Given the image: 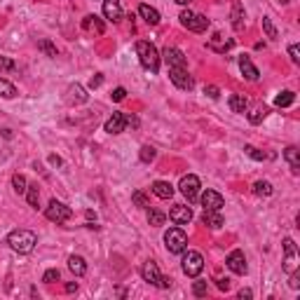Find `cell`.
<instances>
[{
    "instance_id": "cell-1",
    "label": "cell",
    "mask_w": 300,
    "mask_h": 300,
    "mask_svg": "<svg viewBox=\"0 0 300 300\" xmlns=\"http://www.w3.org/2000/svg\"><path fill=\"white\" fill-rule=\"evenodd\" d=\"M136 54H139L141 66L148 73L155 75V73L159 71V61H162V56H159L157 47H155L152 43H148V40H139V43H136Z\"/></svg>"
},
{
    "instance_id": "cell-2",
    "label": "cell",
    "mask_w": 300,
    "mask_h": 300,
    "mask_svg": "<svg viewBox=\"0 0 300 300\" xmlns=\"http://www.w3.org/2000/svg\"><path fill=\"white\" fill-rule=\"evenodd\" d=\"M7 244L17 253H31L38 244V237L36 232H31V230H12L7 235Z\"/></svg>"
},
{
    "instance_id": "cell-3",
    "label": "cell",
    "mask_w": 300,
    "mask_h": 300,
    "mask_svg": "<svg viewBox=\"0 0 300 300\" xmlns=\"http://www.w3.org/2000/svg\"><path fill=\"white\" fill-rule=\"evenodd\" d=\"M141 277L148 284H152V286H159V289H169V286H171V279L159 272V267L155 260H146V263L141 265Z\"/></svg>"
},
{
    "instance_id": "cell-4",
    "label": "cell",
    "mask_w": 300,
    "mask_h": 300,
    "mask_svg": "<svg viewBox=\"0 0 300 300\" xmlns=\"http://www.w3.org/2000/svg\"><path fill=\"white\" fill-rule=\"evenodd\" d=\"M45 216H47V221L61 225V223H68L73 218V209L71 206H66L63 202H59V200H52L50 206L45 209Z\"/></svg>"
},
{
    "instance_id": "cell-5",
    "label": "cell",
    "mask_w": 300,
    "mask_h": 300,
    "mask_svg": "<svg viewBox=\"0 0 300 300\" xmlns=\"http://www.w3.org/2000/svg\"><path fill=\"white\" fill-rule=\"evenodd\" d=\"M164 247L169 253H183L188 247V235L181 228H169L164 235Z\"/></svg>"
},
{
    "instance_id": "cell-6",
    "label": "cell",
    "mask_w": 300,
    "mask_h": 300,
    "mask_svg": "<svg viewBox=\"0 0 300 300\" xmlns=\"http://www.w3.org/2000/svg\"><path fill=\"white\" fill-rule=\"evenodd\" d=\"M178 19H181V24H183L188 31H193V33H204V31L209 28V19L202 17V14H197V12H190V9H183Z\"/></svg>"
},
{
    "instance_id": "cell-7",
    "label": "cell",
    "mask_w": 300,
    "mask_h": 300,
    "mask_svg": "<svg viewBox=\"0 0 300 300\" xmlns=\"http://www.w3.org/2000/svg\"><path fill=\"white\" fill-rule=\"evenodd\" d=\"M169 78H171V82L178 89H183V92H190L195 87V80L188 73V66H169Z\"/></svg>"
},
{
    "instance_id": "cell-8",
    "label": "cell",
    "mask_w": 300,
    "mask_h": 300,
    "mask_svg": "<svg viewBox=\"0 0 300 300\" xmlns=\"http://www.w3.org/2000/svg\"><path fill=\"white\" fill-rule=\"evenodd\" d=\"M204 270V258L200 251H188L186 256H183V272L188 274V277H200Z\"/></svg>"
},
{
    "instance_id": "cell-9",
    "label": "cell",
    "mask_w": 300,
    "mask_h": 300,
    "mask_svg": "<svg viewBox=\"0 0 300 300\" xmlns=\"http://www.w3.org/2000/svg\"><path fill=\"white\" fill-rule=\"evenodd\" d=\"M178 188H181V195H183L190 204L200 200V178L195 176V174H188V176L181 178Z\"/></svg>"
},
{
    "instance_id": "cell-10",
    "label": "cell",
    "mask_w": 300,
    "mask_h": 300,
    "mask_svg": "<svg viewBox=\"0 0 300 300\" xmlns=\"http://www.w3.org/2000/svg\"><path fill=\"white\" fill-rule=\"evenodd\" d=\"M296 267H298V249L291 237H286L284 239V272L291 274Z\"/></svg>"
},
{
    "instance_id": "cell-11",
    "label": "cell",
    "mask_w": 300,
    "mask_h": 300,
    "mask_svg": "<svg viewBox=\"0 0 300 300\" xmlns=\"http://www.w3.org/2000/svg\"><path fill=\"white\" fill-rule=\"evenodd\" d=\"M200 202H202L204 209H209V211H221L223 206H225V200H223L221 193H216V190H204L200 195Z\"/></svg>"
},
{
    "instance_id": "cell-12",
    "label": "cell",
    "mask_w": 300,
    "mask_h": 300,
    "mask_svg": "<svg viewBox=\"0 0 300 300\" xmlns=\"http://www.w3.org/2000/svg\"><path fill=\"white\" fill-rule=\"evenodd\" d=\"M225 265H228L230 270L235 274H247V258H244V251H239V249H235V251H230V256L225 258Z\"/></svg>"
},
{
    "instance_id": "cell-13",
    "label": "cell",
    "mask_w": 300,
    "mask_h": 300,
    "mask_svg": "<svg viewBox=\"0 0 300 300\" xmlns=\"http://www.w3.org/2000/svg\"><path fill=\"white\" fill-rule=\"evenodd\" d=\"M169 218H171V223H176V225H188V223L193 221V209L186 206V204H176L169 211Z\"/></svg>"
},
{
    "instance_id": "cell-14",
    "label": "cell",
    "mask_w": 300,
    "mask_h": 300,
    "mask_svg": "<svg viewBox=\"0 0 300 300\" xmlns=\"http://www.w3.org/2000/svg\"><path fill=\"white\" fill-rule=\"evenodd\" d=\"M124 127H127V117H124V113H113L106 120V124H103V129H106L108 134H122Z\"/></svg>"
},
{
    "instance_id": "cell-15",
    "label": "cell",
    "mask_w": 300,
    "mask_h": 300,
    "mask_svg": "<svg viewBox=\"0 0 300 300\" xmlns=\"http://www.w3.org/2000/svg\"><path fill=\"white\" fill-rule=\"evenodd\" d=\"M103 17L108 21H113V24H117L122 19V5H120V0H103Z\"/></svg>"
},
{
    "instance_id": "cell-16",
    "label": "cell",
    "mask_w": 300,
    "mask_h": 300,
    "mask_svg": "<svg viewBox=\"0 0 300 300\" xmlns=\"http://www.w3.org/2000/svg\"><path fill=\"white\" fill-rule=\"evenodd\" d=\"M239 71H242V75L247 80H251V82H256V80L260 78V73H258V68L253 66V61H251L249 56H244V54L239 56Z\"/></svg>"
},
{
    "instance_id": "cell-17",
    "label": "cell",
    "mask_w": 300,
    "mask_h": 300,
    "mask_svg": "<svg viewBox=\"0 0 300 300\" xmlns=\"http://www.w3.org/2000/svg\"><path fill=\"white\" fill-rule=\"evenodd\" d=\"M162 56H164L167 66H188V63H186V54L181 52V50H176V47H164Z\"/></svg>"
},
{
    "instance_id": "cell-18",
    "label": "cell",
    "mask_w": 300,
    "mask_h": 300,
    "mask_svg": "<svg viewBox=\"0 0 300 300\" xmlns=\"http://www.w3.org/2000/svg\"><path fill=\"white\" fill-rule=\"evenodd\" d=\"M232 40H225V38L221 36V33H213L211 38H209V50H213V52H221L225 54L228 50H232Z\"/></svg>"
},
{
    "instance_id": "cell-19",
    "label": "cell",
    "mask_w": 300,
    "mask_h": 300,
    "mask_svg": "<svg viewBox=\"0 0 300 300\" xmlns=\"http://www.w3.org/2000/svg\"><path fill=\"white\" fill-rule=\"evenodd\" d=\"M87 92H85V87L82 85H71L68 87V103H75V106H80V103H87Z\"/></svg>"
},
{
    "instance_id": "cell-20",
    "label": "cell",
    "mask_w": 300,
    "mask_h": 300,
    "mask_svg": "<svg viewBox=\"0 0 300 300\" xmlns=\"http://www.w3.org/2000/svg\"><path fill=\"white\" fill-rule=\"evenodd\" d=\"M139 14H141V19L148 24V26H157L159 24V12L155 7H150V5H139Z\"/></svg>"
},
{
    "instance_id": "cell-21",
    "label": "cell",
    "mask_w": 300,
    "mask_h": 300,
    "mask_svg": "<svg viewBox=\"0 0 300 300\" xmlns=\"http://www.w3.org/2000/svg\"><path fill=\"white\" fill-rule=\"evenodd\" d=\"M82 28H85V31H94V33H99V36L106 33V26H103V21H101L97 14H87L85 21H82Z\"/></svg>"
},
{
    "instance_id": "cell-22",
    "label": "cell",
    "mask_w": 300,
    "mask_h": 300,
    "mask_svg": "<svg viewBox=\"0 0 300 300\" xmlns=\"http://www.w3.org/2000/svg\"><path fill=\"white\" fill-rule=\"evenodd\" d=\"M284 159L289 162V167H291L293 174H298L300 171V150L296 146H289V148L284 150Z\"/></svg>"
},
{
    "instance_id": "cell-23",
    "label": "cell",
    "mask_w": 300,
    "mask_h": 300,
    "mask_svg": "<svg viewBox=\"0 0 300 300\" xmlns=\"http://www.w3.org/2000/svg\"><path fill=\"white\" fill-rule=\"evenodd\" d=\"M202 223L206 225V228L218 230V228L223 225V216H221V211H209V209H204V213H202Z\"/></svg>"
},
{
    "instance_id": "cell-24",
    "label": "cell",
    "mask_w": 300,
    "mask_h": 300,
    "mask_svg": "<svg viewBox=\"0 0 300 300\" xmlns=\"http://www.w3.org/2000/svg\"><path fill=\"white\" fill-rule=\"evenodd\" d=\"M152 193L157 195L159 200H171L174 197V186L167 183V181H155L152 183Z\"/></svg>"
},
{
    "instance_id": "cell-25",
    "label": "cell",
    "mask_w": 300,
    "mask_h": 300,
    "mask_svg": "<svg viewBox=\"0 0 300 300\" xmlns=\"http://www.w3.org/2000/svg\"><path fill=\"white\" fill-rule=\"evenodd\" d=\"M232 26H235V31L244 28V9H242L239 0H232Z\"/></svg>"
},
{
    "instance_id": "cell-26",
    "label": "cell",
    "mask_w": 300,
    "mask_h": 300,
    "mask_svg": "<svg viewBox=\"0 0 300 300\" xmlns=\"http://www.w3.org/2000/svg\"><path fill=\"white\" fill-rule=\"evenodd\" d=\"M68 270H71L75 277H82V274L87 272V263H85V258H82V256H71V258H68Z\"/></svg>"
},
{
    "instance_id": "cell-27",
    "label": "cell",
    "mask_w": 300,
    "mask_h": 300,
    "mask_svg": "<svg viewBox=\"0 0 300 300\" xmlns=\"http://www.w3.org/2000/svg\"><path fill=\"white\" fill-rule=\"evenodd\" d=\"M228 103H230V110H232V113H244L249 108V101L244 94H232Z\"/></svg>"
},
{
    "instance_id": "cell-28",
    "label": "cell",
    "mask_w": 300,
    "mask_h": 300,
    "mask_svg": "<svg viewBox=\"0 0 300 300\" xmlns=\"http://www.w3.org/2000/svg\"><path fill=\"white\" fill-rule=\"evenodd\" d=\"M38 50L45 54V56H50V59H56L59 56V50H56V45H52L47 38H43V40H38Z\"/></svg>"
},
{
    "instance_id": "cell-29",
    "label": "cell",
    "mask_w": 300,
    "mask_h": 300,
    "mask_svg": "<svg viewBox=\"0 0 300 300\" xmlns=\"http://www.w3.org/2000/svg\"><path fill=\"white\" fill-rule=\"evenodd\" d=\"M253 193H256L258 197H270V195L274 193V188L270 181H256V183H253Z\"/></svg>"
},
{
    "instance_id": "cell-30",
    "label": "cell",
    "mask_w": 300,
    "mask_h": 300,
    "mask_svg": "<svg viewBox=\"0 0 300 300\" xmlns=\"http://www.w3.org/2000/svg\"><path fill=\"white\" fill-rule=\"evenodd\" d=\"M12 188H14V193H17V195H26V190H28L26 176H21V174H14V176H12Z\"/></svg>"
},
{
    "instance_id": "cell-31",
    "label": "cell",
    "mask_w": 300,
    "mask_h": 300,
    "mask_svg": "<svg viewBox=\"0 0 300 300\" xmlns=\"http://www.w3.org/2000/svg\"><path fill=\"white\" fill-rule=\"evenodd\" d=\"M0 97L2 99H14L17 97V87H14L12 82H7L5 78H0Z\"/></svg>"
},
{
    "instance_id": "cell-32",
    "label": "cell",
    "mask_w": 300,
    "mask_h": 300,
    "mask_svg": "<svg viewBox=\"0 0 300 300\" xmlns=\"http://www.w3.org/2000/svg\"><path fill=\"white\" fill-rule=\"evenodd\" d=\"M293 101H296V94L293 92H282V94H277V99H274V106H279V108H286V106H291Z\"/></svg>"
},
{
    "instance_id": "cell-33",
    "label": "cell",
    "mask_w": 300,
    "mask_h": 300,
    "mask_svg": "<svg viewBox=\"0 0 300 300\" xmlns=\"http://www.w3.org/2000/svg\"><path fill=\"white\" fill-rule=\"evenodd\" d=\"M148 223L152 225V228H159V225H164L167 223V216L162 211H157V209H150L148 211Z\"/></svg>"
},
{
    "instance_id": "cell-34",
    "label": "cell",
    "mask_w": 300,
    "mask_h": 300,
    "mask_svg": "<svg viewBox=\"0 0 300 300\" xmlns=\"http://www.w3.org/2000/svg\"><path fill=\"white\" fill-rule=\"evenodd\" d=\"M265 117H267V108L258 106V108H253V110L249 113V122H251V124H260Z\"/></svg>"
},
{
    "instance_id": "cell-35",
    "label": "cell",
    "mask_w": 300,
    "mask_h": 300,
    "mask_svg": "<svg viewBox=\"0 0 300 300\" xmlns=\"http://www.w3.org/2000/svg\"><path fill=\"white\" fill-rule=\"evenodd\" d=\"M26 197H28V204H31L33 209H38V202H40V190H38V183H28Z\"/></svg>"
},
{
    "instance_id": "cell-36",
    "label": "cell",
    "mask_w": 300,
    "mask_h": 300,
    "mask_svg": "<svg viewBox=\"0 0 300 300\" xmlns=\"http://www.w3.org/2000/svg\"><path fill=\"white\" fill-rule=\"evenodd\" d=\"M263 31L270 40H277V38H279V33H277V28H274V24H272V19L270 17H263Z\"/></svg>"
},
{
    "instance_id": "cell-37",
    "label": "cell",
    "mask_w": 300,
    "mask_h": 300,
    "mask_svg": "<svg viewBox=\"0 0 300 300\" xmlns=\"http://www.w3.org/2000/svg\"><path fill=\"white\" fill-rule=\"evenodd\" d=\"M132 202L139 206V209H150V202H148V197L141 193V190H136V193H132Z\"/></svg>"
},
{
    "instance_id": "cell-38",
    "label": "cell",
    "mask_w": 300,
    "mask_h": 300,
    "mask_svg": "<svg viewBox=\"0 0 300 300\" xmlns=\"http://www.w3.org/2000/svg\"><path fill=\"white\" fill-rule=\"evenodd\" d=\"M244 152H247L251 159H256V162H263V159H267V155H265L263 150L253 148V146H244Z\"/></svg>"
},
{
    "instance_id": "cell-39",
    "label": "cell",
    "mask_w": 300,
    "mask_h": 300,
    "mask_svg": "<svg viewBox=\"0 0 300 300\" xmlns=\"http://www.w3.org/2000/svg\"><path fill=\"white\" fill-rule=\"evenodd\" d=\"M155 155H157V152H155V148H152V146H143L141 152H139L141 162H146V164H148V162H152V159H155Z\"/></svg>"
},
{
    "instance_id": "cell-40",
    "label": "cell",
    "mask_w": 300,
    "mask_h": 300,
    "mask_svg": "<svg viewBox=\"0 0 300 300\" xmlns=\"http://www.w3.org/2000/svg\"><path fill=\"white\" fill-rule=\"evenodd\" d=\"M61 279V274H59V270L56 267H52V270H47V272L43 274V282L45 284H54V282H59Z\"/></svg>"
},
{
    "instance_id": "cell-41",
    "label": "cell",
    "mask_w": 300,
    "mask_h": 300,
    "mask_svg": "<svg viewBox=\"0 0 300 300\" xmlns=\"http://www.w3.org/2000/svg\"><path fill=\"white\" fill-rule=\"evenodd\" d=\"M0 71H17V63L7 56H0Z\"/></svg>"
},
{
    "instance_id": "cell-42",
    "label": "cell",
    "mask_w": 300,
    "mask_h": 300,
    "mask_svg": "<svg viewBox=\"0 0 300 300\" xmlns=\"http://www.w3.org/2000/svg\"><path fill=\"white\" fill-rule=\"evenodd\" d=\"M193 293L195 296H200V298L206 296V282H195L193 284Z\"/></svg>"
},
{
    "instance_id": "cell-43",
    "label": "cell",
    "mask_w": 300,
    "mask_h": 300,
    "mask_svg": "<svg viewBox=\"0 0 300 300\" xmlns=\"http://www.w3.org/2000/svg\"><path fill=\"white\" fill-rule=\"evenodd\" d=\"M204 94L209 99H218L221 97V89L216 87V85H206V87H204Z\"/></svg>"
},
{
    "instance_id": "cell-44",
    "label": "cell",
    "mask_w": 300,
    "mask_h": 300,
    "mask_svg": "<svg viewBox=\"0 0 300 300\" xmlns=\"http://www.w3.org/2000/svg\"><path fill=\"white\" fill-rule=\"evenodd\" d=\"M124 97H127V89H124V87L113 89V94H110V99H113V101H124Z\"/></svg>"
},
{
    "instance_id": "cell-45",
    "label": "cell",
    "mask_w": 300,
    "mask_h": 300,
    "mask_svg": "<svg viewBox=\"0 0 300 300\" xmlns=\"http://www.w3.org/2000/svg\"><path fill=\"white\" fill-rule=\"evenodd\" d=\"M289 56H291L293 63H300V50H298V45H291V47H289Z\"/></svg>"
},
{
    "instance_id": "cell-46",
    "label": "cell",
    "mask_w": 300,
    "mask_h": 300,
    "mask_svg": "<svg viewBox=\"0 0 300 300\" xmlns=\"http://www.w3.org/2000/svg\"><path fill=\"white\" fill-rule=\"evenodd\" d=\"M289 286H291V289H296V291L300 289V274L296 272V270L291 272V282H289Z\"/></svg>"
},
{
    "instance_id": "cell-47",
    "label": "cell",
    "mask_w": 300,
    "mask_h": 300,
    "mask_svg": "<svg viewBox=\"0 0 300 300\" xmlns=\"http://www.w3.org/2000/svg\"><path fill=\"white\" fill-rule=\"evenodd\" d=\"M101 82H103V75H101V73H97L94 78L89 80V87H92V89H97V87H101Z\"/></svg>"
},
{
    "instance_id": "cell-48",
    "label": "cell",
    "mask_w": 300,
    "mask_h": 300,
    "mask_svg": "<svg viewBox=\"0 0 300 300\" xmlns=\"http://www.w3.org/2000/svg\"><path fill=\"white\" fill-rule=\"evenodd\" d=\"M216 286L221 291H230V279H216Z\"/></svg>"
},
{
    "instance_id": "cell-49",
    "label": "cell",
    "mask_w": 300,
    "mask_h": 300,
    "mask_svg": "<svg viewBox=\"0 0 300 300\" xmlns=\"http://www.w3.org/2000/svg\"><path fill=\"white\" fill-rule=\"evenodd\" d=\"M63 291H66V293H75V291H78V284H75V282H68L66 286H63Z\"/></svg>"
},
{
    "instance_id": "cell-50",
    "label": "cell",
    "mask_w": 300,
    "mask_h": 300,
    "mask_svg": "<svg viewBox=\"0 0 300 300\" xmlns=\"http://www.w3.org/2000/svg\"><path fill=\"white\" fill-rule=\"evenodd\" d=\"M239 298H242V300H244V298H253V293H251V291H249V289H242V291H239Z\"/></svg>"
},
{
    "instance_id": "cell-51",
    "label": "cell",
    "mask_w": 300,
    "mask_h": 300,
    "mask_svg": "<svg viewBox=\"0 0 300 300\" xmlns=\"http://www.w3.org/2000/svg\"><path fill=\"white\" fill-rule=\"evenodd\" d=\"M50 164H54V167H61V157H56V155H50Z\"/></svg>"
},
{
    "instance_id": "cell-52",
    "label": "cell",
    "mask_w": 300,
    "mask_h": 300,
    "mask_svg": "<svg viewBox=\"0 0 300 300\" xmlns=\"http://www.w3.org/2000/svg\"><path fill=\"white\" fill-rule=\"evenodd\" d=\"M127 117V124H132V127H139V120L136 117H132V115H124Z\"/></svg>"
},
{
    "instance_id": "cell-53",
    "label": "cell",
    "mask_w": 300,
    "mask_h": 300,
    "mask_svg": "<svg viewBox=\"0 0 300 300\" xmlns=\"http://www.w3.org/2000/svg\"><path fill=\"white\" fill-rule=\"evenodd\" d=\"M2 136H5V139H12L14 134H12V129H2Z\"/></svg>"
},
{
    "instance_id": "cell-54",
    "label": "cell",
    "mask_w": 300,
    "mask_h": 300,
    "mask_svg": "<svg viewBox=\"0 0 300 300\" xmlns=\"http://www.w3.org/2000/svg\"><path fill=\"white\" fill-rule=\"evenodd\" d=\"M174 2H178V5H190L193 0H174Z\"/></svg>"
},
{
    "instance_id": "cell-55",
    "label": "cell",
    "mask_w": 300,
    "mask_h": 300,
    "mask_svg": "<svg viewBox=\"0 0 300 300\" xmlns=\"http://www.w3.org/2000/svg\"><path fill=\"white\" fill-rule=\"evenodd\" d=\"M277 2H282V5H286V2H291V0H277Z\"/></svg>"
}]
</instances>
